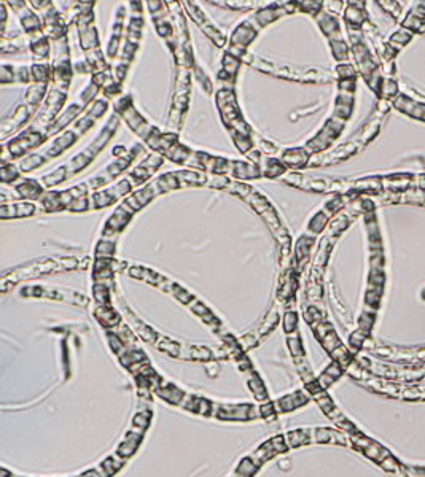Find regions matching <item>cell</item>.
<instances>
[{
  "mask_svg": "<svg viewBox=\"0 0 425 477\" xmlns=\"http://www.w3.org/2000/svg\"><path fill=\"white\" fill-rule=\"evenodd\" d=\"M288 347H290V350H291V355H293V358H301L303 356V343H301V339H299V336H298V333L295 331V333H291L290 334V337H288Z\"/></svg>",
  "mask_w": 425,
  "mask_h": 477,
  "instance_id": "cell-29",
  "label": "cell"
},
{
  "mask_svg": "<svg viewBox=\"0 0 425 477\" xmlns=\"http://www.w3.org/2000/svg\"><path fill=\"white\" fill-rule=\"evenodd\" d=\"M96 316L97 320L104 325V326H119V315L116 312H113L112 309H109L107 306H99L97 310H96Z\"/></svg>",
  "mask_w": 425,
  "mask_h": 477,
  "instance_id": "cell-14",
  "label": "cell"
},
{
  "mask_svg": "<svg viewBox=\"0 0 425 477\" xmlns=\"http://www.w3.org/2000/svg\"><path fill=\"white\" fill-rule=\"evenodd\" d=\"M115 251V244L113 242H107V241H102L99 245H97V256L102 259H107L110 255H113Z\"/></svg>",
  "mask_w": 425,
  "mask_h": 477,
  "instance_id": "cell-41",
  "label": "cell"
},
{
  "mask_svg": "<svg viewBox=\"0 0 425 477\" xmlns=\"http://www.w3.org/2000/svg\"><path fill=\"white\" fill-rule=\"evenodd\" d=\"M296 325H298L296 312H293V310L285 312V315H284V329H285V333H295Z\"/></svg>",
  "mask_w": 425,
  "mask_h": 477,
  "instance_id": "cell-33",
  "label": "cell"
},
{
  "mask_svg": "<svg viewBox=\"0 0 425 477\" xmlns=\"http://www.w3.org/2000/svg\"><path fill=\"white\" fill-rule=\"evenodd\" d=\"M322 346H323V349H325L327 352L331 353L335 349H338L339 346H342V343H341V340H339V337L336 336L335 331H331V333H328V334L322 339Z\"/></svg>",
  "mask_w": 425,
  "mask_h": 477,
  "instance_id": "cell-31",
  "label": "cell"
},
{
  "mask_svg": "<svg viewBox=\"0 0 425 477\" xmlns=\"http://www.w3.org/2000/svg\"><path fill=\"white\" fill-rule=\"evenodd\" d=\"M161 193V190H159V187H158V183L155 181V183H152V184H147L145 188H142L140 191H137V193H134L132 194L128 201H126V204L132 208V210H140L143 205H147L152 199L156 196V194H159Z\"/></svg>",
  "mask_w": 425,
  "mask_h": 477,
  "instance_id": "cell-3",
  "label": "cell"
},
{
  "mask_svg": "<svg viewBox=\"0 0 425 477\" xmlns=\"http://www.w3.org/2000/svg\"><path fill=\"white\" fill-rule=\"evenodd\" d=\"M124 461H126V458H123L121 455H112L110 458H107L104 463H102V466H104V469L107 471V474H109V477L110 475H113L119 468H121L123 465H124Z\"/></svg>",
  "mask_w": 425,
  "mask_h": 477,
  "instance_id": "cell-24",
  "label": "cell"
},
{
  "mask_svg": "<svg viewBox=\"0 0 425 477\" xmlns=\"http://www.w3.org/2000/svg\"><path fill=\"white\" fill-rule=\"evenodd\" d=\"M94 299L99 302V306H107L109 304V286H105L102 283H96Z\"/></svg>",
  "mask_w": 425,
  "mask_h": 477,
  "instance_id": "cell-34",
  "label": "cell"
},
{
  "mask_svg": "<svg viewBox=\"0 0 425 477\" xmlns=\"http://www.w3.org/2000/svg\"><path fill=\"white\" fill-rule=\"evenodd\" d=\"M140 441H142V434L140 433H136V431H129L128 433V436H126V439L119 444V447H118V450H116V454L118 455H121L123 458H129V457H132L136 452H137V448H139V445H140Z\"/></svg>",
  "mask_w": 425,
  "mask_h": 477,
  "instance_id": "cell-9",
  "label": "cell"
},
{
  "mask_svg": "<svg viewBox=\"0 0 425 477\" xmlns=\"http://www.w3.org/2000/svg\"><path fill=\"white\" fill-rule=\"evenodd\" d=\"M320 28H322V31H323L327 35H333V34L339 32L338 21H336L333 16H328V15H323V16L320 18Z\"/></svg>",
  "mask_w": 425,
  "mask_h": 477,
  "instance_id": "cell-26",
  "label": "cell"
},
{
  "mask_svg": "<svg viewBox=\"0 0 425 477\" xmlns=\"http://www.w3.org/2000/svg\"><path fill=\"white\" fill-rule=\"evenodd\" d=\"M411 40V34L408 32V31H405V29H402V31H398V32H395L393 35H392V38H390V45L392 46H398V48H402V46H405L408 42Z\"/></svg>",
  "mask_w": 425,
  "mask_h": 477,
  "instance_id": "cell-36",
  "label": "cell"
},
{
  "mask_svg": "<svg viewBox=\"0 0 425 477\" xmlns=\"http://www.w3.org/2000/svg\"><path fill=\"white\" fill-rule=\"evenodd\" d=\"M150 420H152V414L148 412V410H142V412L136 414L134 418H132V427H134L132 431L143 434V431L147 430L150 425Z\"/></svg>",
  "mask_w": 425,
  "mask_h": 477,
  "instance_id": "cell-21",
  "label": "cell"
},
{
  "mask_svg": "<svg viewBox=\"0 0 425 477\" xmlns=\"http://www.w3.org/2000/svg\"><path fill=\"white\" fill-rule=\"evenodd\" d=\"M35 207L29 202H13L4 204L0 208V217L2 218H18V217H31L34 214Z\"/></svg>",
  "mask_w": 425,
  "mask_h": 477,
  "instance_id": "cell-6",
  "label": "cell"
},
{
  "mask_svg": "<svg viewBox=\"0 0 425 477\" xmlns=\"http://www.w3.org/2000/svg\"><path fill=\"white\" fill-rule=\"evenodd\" d=\"M248 387H250L252 393H254V396L257 398L258 401H263V400H266V398H268V391H266V388H264V383L261 382V379L257 374L248 380Z\"/></svg>",
  "mask_w": 425,
  "mask_h": 477,
  "instance_id": "cell-22",
  "label": "cell"
},
{
  "mask_svg": "<svg viewBox=\"0 0 425 477\" xmlns=\"http://www.w3.org/2000/svg\"><path fill=\"white\" fill-rule=\"evenodd\" d=\"M403 28L409 29V31H414V32H423L425 24H423V19H420V18L409 13V15L406 16V19L403 21Z\"/></svg>",
  "mask_w": 425,
  "mask_h": 477,
  "instance_id": "cell-28",
  "label": "cell"
},
{
  "mask_svg": "<svg viewBox=\"0 0 425 477\" xmlns=\"http://www.w3.org/2000/svg\"><path fill=\"white\" fill-rule=\"evenodd\" d=\"M43 92H45V85L42 83V85H34L29 91H28V102H31V103H37L40 99H42V96H43Z\"/></svg>",
  "mask_w": 425,
  "mask_h": 477,
  "instance_id": "cell-40",
  "label": "cell"
},
{
  "mask_svg": "<svg viewBox=\"0 0 425 477\" xmlns=\"http://www.w3.org/2000/svg\"><path fill=\"white\" fill-rule=\"evenodd\" d=\"M199 401H201V398H196V396H191V394H185L180 406L185 407L187 410H191V412H196L197 406H199Z\"/></svg>",
  "mask_w": 425,
  "mask_h": 477,
  "instance_id": "cell-43",
  "label": "cell"
},
{
  "mask_svg": "<svg viewBox=\"0 0 425 477\" xmlns=\"http://www.w3.org/2000/svg\"><path fill=\"white\" fill-rule=\"evenodd\" d=\"M42 140H43V137L40 134H24V136L18 137L16 140H13L10 143V151H11L13 156H19L26 150L35 147V145L40 143Z\"/></svg>",
  "mask_w": 425,
  "mask_h": 477,
  "instance_id": "cell-7",
  "label": "cell"
},
{
  "mask_svg": "<svg viewBox=\"0 0 425 477\" xmlns=\"http://www.w3.org/2000/svg\"><path fill=\"white\" fill-rule=\"evenodd\" d=\"M381 465H382V468L386 469V471H389V472H396V471H400L402 469V466H400V463H398L392 455L390 457H387L386 460H382L381 461Z\"/></svg>",
  "mask_w": 425,
  "mask_h": 477,
  "instance_id": "cell-49",
  "label": "cell"
},
{
  "mask_svg": "<svg viewBox=\"0 0 425 477\" xmlns=\"http://www.w3.org/2000/svg\"><path fill=\"white\" fill-rule=\"evenodd\" d=\"M223 65H224V70H227L228 73H231V75H234L236 70L239 69V61L234 56L228 55L227 58H224V61H223Z\"/></svg>",
  "mask_w": 425,
  "mask_h": 477,
  "instance_id": "cell-52",
  "label": "cell"
},
{
  "mask_svg": "<svg viewBox=\"0 0 425 477\" xmlns=\"http://www.w3.org/2000/svg\"><path fill=\"white\" fill-rule=\"evenodd\" d=\"M308 403V396L301 393V391H296V393H291V394H287L284 396L282 400H279L276 404V410L277 414L281 412H291V410H295L301 406H304Z\"/></svg>",
  "mask_w": 425,
  "mask_h": 477,
  "instance_id": "cell-5",
  "label": "cell"
},
{
  "mask_svg": "<svg viewBox=\"0 0 425 477\" xmlns=\"http://www.w3.org/2000/svg\"><path fill=\"white\" fill-rule=\"evenodd\" d=\"M257 471H258V466L248 457V458H244L241 463H239V466L236 469V477H252Z\"/></svg>",
  "mask_w": 425,
  "mask_h": 477,
  "instance_id": "cell-23",
  "label": "cell"
},
{
  "mask_svg": "<svg viewBox=\"0 0 425 477\" xmlns=\"http://www.w3.org/2000/svg\"><path fill=\"white\" fill-rule=\"evenodd\" d=\"M323 374L325 376H328L331 380H336V379H339L341 377V374H342V367H341V364L339 363H331L325 370H323Z\"/></svg>",
  "mask_w": 425,
  "mask_h": 477,
  "instance_id": "cell-47",
  "label": "cell"
},
{
  "mask_svg": "<svg viewBox=\"0 0 425 477\" xmlns=\"http://www.w3.org/2000/svg\"><path fill=\"white\" fill-rule=\"evenodd\" d=\"M32 73H34V78L37 80V82H40V83L46 82L48 76H49V70H48L46 65H34Z\"/></svg>",
  "mask_w": 425,
  "mask_h": 477,
  "instance_id": "cell-45",
  "label": "cell"
},
{
  "mask_svg": "<svg viewBox=\"0 0 425 477\" xmlns=\"http://www.w3.org/2000/svg\"><path fill=\"white\" fill-rule=\"evenodd\" d=\"M342 126H344L342 119H331V121H328L327 126L322 129L320 134H318V136L308 145V147H309L311 150H322V148L328 147V145L339 136V132L342 130Z\"/></svg>",
  "mask_w": 425,
  "mask_h": 477,
  "instance_id": "cell-1",
  "label": "cell"
},
{
  "mask_svg": "<svg viewBox=\"0 0 425 477\" xmlns=\"http://www.w3.org/2000/svg\"><path fill=\"white\" fill-rule=\"evenodd\" d=\"M335 109H336L335 115L339 116L341 119L349 118V115L352 112V94H351V92H342V94L336 100V107Z\"/></svg>",
  "mask_w": 425,
  "mask_h": 477,
  "instance_id": "cell-15",
  "label": "cell"
},
{
  "mask_svg": "<svg viewBox=\"0 0 425 477\" xmlns=\"http://www.w3.org/2000/svg\"><path fill=\"white\" fill-rule=\"evenodd\" d=\"M11 477H19V475H13V474H11Z\"/></svg>",
  "mask_w": 425,
  "mask_h": 477,
  "instance_id": "cell-60",
  "label": "cell"
},
{
  "mask_svg": "<svg viewBox=\"0 0 425 477\" xmlns=\"http://www.w3.org/2000/svg\"><path fill=\"white\" fill-rule=\"evenodd\" d=\"M32 49H34V52L35 55H38V56H46V52H48V45H46V40L45 38H42L38 42H34L32 43Z\"/></svg>",
  "mask_w": 425,
  "mask_h": 477,
  "instance_id": "cell-54",
  "label": "cell"
},
{
  "mask_svg": "<svg viewBox=\"0 0 425 477\" xmlns=\"http://www.w3.org/2000/svg\"><path fill=\"white\" fill-rule=\"evenodd\" d=\"M40 164H42V157H40L38 154H35V156L28 157V159H26V161H22L21 169H22L24 172H28V170H32V169L38 167Z\"/></svg>",
  "mask_w": 425,
  "mask_h": 477,
  "instance_id": "cell-50",
  "label": "cell"
},
{
  "mask_svg": "<svg viewBox=\"0 0 425 477\" xmlns=\"http://www.w3.org/2000/svg\"><path fill=\"white\" fill-rule=\"evenodd\" d=\"M346 21L351 24V25H362V22L365 21V15L362 13V8L358 7H349L346 10Z\"/></svg>",
  "mask_w": 425,
  "mask_h": 477,
  "instance_id": "cell-25",
  "label": "cell"
},
{
  "mask_svg": "<svg viewBox=\"0 0 425 477\" xmlns=\"http://www.w3.org/2000/svg\"><path fill=\"white\" fill-rule=\"evenodd\" d=\"M0 177H2V181L4 183H8V181H13L16 177H18V172L15 169V166H7L4 164L2 167V172H0Z\"/></svg>",
  "mask_w": 425,
  "mask_h": 477,
  "instance_id": "cell-44",
  "label": "cell"
},
{
  "mask_svg": "<svg viewBox=\"0 0 425 477\" xmlns=\"http://www.w3.org/2000/svg\"><path fill=\"white\" fill-rule=\"evenodd\" d=\"M381 88H382V96L384 97L396 96V92H398V85L395 82H392V80H382Z\"/></svg>",
  "mask_w": 425,
  "mask_h": 477,
  "instance_id": "cell-42",
  "label": "cell"
},
{
  "mask_svg": "<svg viewBox=\"0 0 425 477\" xmlns=\"http://www.w3.org/2000/svg\"><path fill=\"white\" fill-rule=\"evenodd\" d=\"M158 347L161 349V350H164V352H167V353L172 355V356H180V355H182V347L179 346V343L172 342V340H169V339H166V337L159 339Z\"/></svg>",
  "mask_w": 425,
  "mask_h": 477,
  "instance_id": "cell-27",
  "label": "cell"
},
{
  "mask_svg": "<svg viewBox=\"0 0 425 477\" xmlns=\"http://www.w3.org/2000/svg\"><path fill=\"white\" fill-rule=\"evenodd\" d=\"M255 35H257L255 29H252L248 22L239 25V28L236 29V32H234V35H233V38H231L233 46L244 48V46H247L252 42V40L255 38Z\"/></svg>",
  "mask_w": 425,
  "mask_h": 477,
  "instance_id": "cell-12",
  "label": "cell"
},
{
  "mask_svg": "<svg viewBox=\"0 0 425 477\" xmlns=\"http://www.w3.org/2000/svg\"><path fill=\"white\" fill-rule=\"evenodd\" d=\"M159 396L163 398V400H166L167 403H170V404H179L180 406V403H182V400H183V396H185V393L180 390V388H177V387H174V385H169V383H166L164 385V382H159V387L155 390Z\"/></svg>",
  "mask_w": 425,
  "mask_h": 477,
  "instance_id": "cell-11",
  "label": "cell"
},
{
  "mask_svg": "<svg viewBox=\"0 0 425 477\" xmlns=\"http://www.w3.org/2000/svg\"><path fill=\"white\" fill-rule=\"evenodd\" d=\"M159 164H161V157H159V156H152V157H148L147 161L142 163L134 172H132L129 180H136V183L145 181V180H147V178L153 174V172L159 167Z\"/></svg>",
  "mask_w": 425,
  "mask_h": 477,
  "instance_id": "cell-8",
  "label": "cell"
},
{
  "mask_svg": "<svg viewBox=\"0 0 425 477\" xmlns=\"http://www.w3.org/2000/svg\"><path fill=\"white\" fill-rule=\"evenodd\" d=\"M284 163L291 166V167H301L308 163V153L304 150H299V148L287 150L284 154Z\"/></svg>",
  "mask_w": 425,
  "mask_h": 477,
  "instance_id": "cell-16",
  "label": "cell"
},
{
  "mask_svg": "<svg viewBox=\"0 0 425 477\" xmlns=\"http://www.w3.org/2000/svg\"><path fill=\"white\" fill-rule=\"evenodd\" d=\"M281 13H282V10H279V8H264L257 15V19L261 24H266V22L274 21L279 15H281Z\"/></svg>",
  "mask_w": 425,
  "mask_h": 477,
  "instance_id": "cell-32",
  "label": "cell"
},
{
  "mask_svg": "<svg viewBox=\"0 0 425 477\" xmlns=\"http://www.w3.org/2000/svg\"><path fill=\"white\" fill-rule=\"evenodd\" d=\"M379 5H382V8L386 11H389L393 18H396L398 15H400V5H398L396 2H379Z\"/></svg>",
  "mask_w": 425,
  "mask_h": 477,
  "instance_id": "cell-56",
  "label": "cell"
},
{
  "mask_svg": "<svg viewBox=\"0 0 425 477\" xmlns=\"http://www.w3.org/2000/svg\"><path fill=\"white\" fill-rule=\"evenodd\" d=\"M393 474H395V477H408V475H406L402 469H400V471H396V472H393Z\"/></svg>",
  "mask_w": 425,
  "mask_h": 477,
  "instance_id": "cell-59",
  "label": "cell"
},
{
  "mask_svg": "<svg viewBox=\"0 0 425 477\" xmlns=\"http://www.w3.org/2000/svg\"><path fill=\"white\" fill-rule=\"evenodd\" d=\"M80 477H102L96 469H92V471H86V472H83Z\"/></svg>",
  "mask_w": 425,
  "mask_h": 477,
  "instance_id": "cell-58",
  "label": "cell"
},
{
  "mask_svg": "<svg viewBox=\"0 0 425 477\" xmlns=\"http://www.w3.org/2000/svg\"><path fill=\"white\" fill-rule=\"evenodd\" d=\"M129 190H131V181L124 180L121 183H118L116 187H112V188L105 190L102 193H97L94 196V207H107V205L113 204L116 199H119L126 193H129Z\"/></svg>",
  "mask_w": 425,
  "mask_h": 477,
  "instance_id": "cell-2",
  "label": "cell"
},
{
  "mask_svg": "<svg viewBox=\"0 0 425 477\" xmlns=\"http://www.w3.org/2000/svg\"><path fill=\"white\" fill-rule=\"evenodd\" d=\"M331 433H333V430H330V428L314 430V441L315 442H330L331 441Z\"/></svg>",
  "mask_w": 425,
  "mask_h": 477,
  "instance_id": "cell-46",
  "label": "cell"
},
{
  "mask_svg": "<svg viewBox=\"0 0 425 477\" xmlns=\"http://www.w3.org/2000/svg\"><path fill=\"white\" fill-rule=\"evenodd\" d=\"M190 358L196 361H209L212 358V352L206 347H193L190 349Z\"/></svg>",
  "mask_w": 425,
  "mask_h": 477,
  "instance_id": "cell-35",
  "label": "cell"
},
{
  "mask_svg": "<svg viewBox=\"0 0 425 477\" xmlns=\"http://www.w3.org/2000/svg\"><path fill=\"white\" fill-rule=\"evenodd\" d=\"M314 398L317 400V404L320 406V409L323 410L325 414H330L331 410L335 409L333 401H331V398L325 393V390H323V391H320V393H317V394H314Z\"/></svg>",
  "mask_w": 425,
  "mask_h": 477,
  "instance_id": "cell-30",
  "label": "cell"
},
{
  "mask_svg": "<svg viewBox=\"0 0 425 477\" xmlns=\"http://www.w3.org/2000/svg\"><path fill=\"white\" fill-rule=\"evenodd\" d=\"M73 142H75V136L72 134V132H65L64 136H61L59 139L55 140V143H53V147L48 150V156H56V154H59V153L64 151L65 148H69Z\"/></svg>",
  "mask_w": 425,
  "mask_h": 477,
  "instance_id": "cell-19",
  "label": "cell"
},
{
  "mask_svg": "<svg viewBox=\"0 0 425 477\" xmlns=\"http://www.w3.org/2000/svg\"><path fill=\"white\" fill-rule=\"evenodd\" d=\"M331 49H333V55L338 61H342L347 58V45L338 40V42H331Z\"/></svg>",
  "mask_w": 425,
  "mask_h": 477,
  "instance_id": "cell-39",
  "label": "cell"
},
{
  "mask_svg": "<svg viewBox=\"0 0 425 477\" xmlns=\"http://www.w3.org/2000/svg\"><path fill=\"white\" fill-rule=\"evenodd\" d=\"M16 191L22 197H29V199H37L40 194H42V188H40L38 183L34 181V180L22 181L21 184H18V187H16Z\"/></svg>",
  "mask_w": 425,
  "mask_h": 477,
  "instance_id": "cell-20",
  "label": "cell"
},
{
  "mask_svg": "<svg viewBox=\"0 0 425 477\" xmlns=\"http://www.w3.org/2000/svg\"><path fill=\"white\" fill-rule=\"evenodd\" d=\"M260 412H261V417H264V418H272L276 414V404L274 403H264L260 407Z\"/></svg>",
  "mask_w": 425,
  "mask_h": 477,
  "instance_id": "cell-55",
  "label": "cell"
},
{
  "mask_svg": "<svg viewBox=\"0 0 425 477\" xmlns=\"http://www.w3.org/2000/svg\"><path fill=\"white\" fill-rule=\"evenodd\" d=\"M284 172H285L284 164L279 163L277 159H269L268 164H266V175H268V177H277V175H282Z\"/></svg>",
  "mask_w": 425,
  "mask_h": 477,
  "instance_id": "cell-37",
  "label": "cell"
},
{
  "mask_svg": "<svg viewBox=\"0 0 425 477\" xmlns=\"http://www.w3.org/2000/svg\"><path fill=\"white\" fill-rule=\"evenodd\" d=\"M325 224H327V215L325 214H317L312 220H311V223H309V229L312 231V232H322V229L325 228Z\"/></svg>",
  "mask_w": 425,
  "mask_h": 477,
  "instance_id": "cell-38",
  "label": "cell"
},
{
  "mask_svg": "<svg viewBox=\"0 0 425 477\" xmlns=\"http://www.w3.org/2000/svg\"><path fill=\"white\" fill-rule=\"evenodd\" d=\"M269 441H271V444H272V447H274V450H276L277 454L287 452L288 445H287V442H285V437H284V436H276V437H272V439H269Z\"/></svg>",
  "mask_w": 425,
  "mask_h": 477,
  "instance_id": "cell-51",
  "label": "cell"
},
{
  "mask_svg": "<svg viewBox=\"0 0 425 477\" xmlns=\"http://www.w3.org/2000/svg\"><path fill=\"white\" fill-rule=\"evenodd\" d=\"M338 75L342 78V80H352L355 76V70L352 65H347V64H342L338 67Z\"/></svg>",
  "mask_w": 425,
  "mask_h": 477,
  "instance_id": "cell-53",
  "label": "cell"
},
{
  "mask_svg": "<svg viewBox=\"0 0 425 477\" xmlns=\"http://www.w3.org/2000/svg\"><path fill=\"white\" fill-rule=\"evenodd\" d=\"M129 218H131V214L126 210V208H123V207H119L115 214L110 217V220L107 221V226H105V231H104V234L107 235L109 232H113V234H116V232H119L121 231L126 224H128V221H129Z\"/></svg>",
  "mask_w": 425,
  "mask_h": 477,
  "instance_id": "cell-10",
  "label": "cell"
},
{
  "mask_svg": "<svg viewBox=\"0 0 425 477\" xmlns=\"http://www.w3.org/2000/svg\"><path fill=\"white\" fill-rule=\"evenodd\" d=\"M248 404H220L217 417L221 420H248Z\"/></svg>",
  "mask_w": 425,
  "mask_h": 477,
  "instance_id": "cell-4",
  "label": "cell"
},
{
  "mask_svg": "<svg viewBox=\"0 0 425 477\" xmlns=\"http://www.w3.org/2000/svg\"><path fill=\"white\" fill-rule=\"evenodd\" d=\"M233 174L239 178H257L260 177V169L254 164L247 163H236L233 167Z\"/></svg>",
  "mask_w": 425,
  "mask_h": 477,
  "instance_id": "cell-17",
  "label": "cell"
},
{
  "mask_svg": "<svg viewBox=\"0 0 425 477\" xmlns=\"http://www.w3.org/2000/svg\"><path fill=\"white\" fill-rule=\"evenodd\" d=\"M196 414H199V415H210L212 414V403L209 400H201V401H199Z\"/></svg>",
  "mask_w": 425,
  "mask_h": 477,
  "instance_id": "cell-57",
  "label": "cell"
},
{
  "mask_svg": "<svg viewBox=\"0 0 425 477\" xmlns=\"http://www.w3.org/2000/svg\"><path fill=\"white\" fill-rule=\"evenodd\" d=\"M365 339H366V333H363L362 329H358V331H355V333L351 334L349 342H351V346H352L354 349H360V347L363 346Z\"/></svg>",
  "mask_w": 425,
  "mask_h": 477,
  "instance_id": "cell-48",
  "label": "cell"
},
{
  "mask_svg": "<svg viewBox=\"0 0 425 477\" xmlns=\"http://www.w3.org/2000/svg\"><path fill=\"white\" fill-rule=\"evenodd\" d=\"M274 455H277V452L274 450V447H272V444H271V441H268V442H264L260 448H257L255 450V454H252L250 455V458H252V461L255 463V465L260 468L263 463H266L268 460H271Z\"/></svg>",
  "mask_w": 425,
  "mask_h": 477,
  "instance_id": "cell-13",
  "label": "cell"
},
{
  "mask_svg": "<svg viewBox=\"0 0 425 477\" xmlns=\"http://www.w3.org/2000/svg\"><path fill=\"white\" fill-rule=\"evenodd\" d=\"M309 434L311 431H306V430H295V431H290L287 433L285 436V442L288 447H299V445H304L309 442Z\"/></svg>",
  "mask_w": 425,
  "mask_h": 477,
  "instance_id": "cell-18",
  "label": "cell"
}]
</instances>
